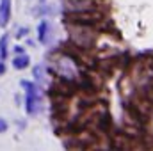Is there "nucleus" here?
Segmentation results:
<instances>
[{"label":"nucleus","instance_id":"obj_1","mask_svg":"<svg viewBox=\"0 0 153 151\" xmlns=\"http://www.w3.org/2000/svg\"><path fill=\"white\" fill-rule=\"evenodd\" d=\"M70 38H71V43L75 46L82 48V50H91V48H94L96 30H94V27L71 25L70 27Z\"/></svg>","mask_w":153,"mask_h":151},{"label":"nucleus","instance_id":"obj_2","mask_svg":"<svg viewBox=\"0 0 153 151\" xmlns=\"http://www.w3.org/2000/svg\"><path fill=\"white\" fill-rule=\"evenodd\" d=\"M66 20L73 25H84V27H94L103 20L102 13L98 9H87V11H71L68 13Z\"/></svg>","mask_w":153,"mask_h":151},{"label":"nucleus","instance_id":"obj_3","mask_svg":"<svg viewBox=\"0 0 153 151\" xmlns=\"http://www.w3.org/2000/svg\"><path fill=\"white\" fill-rule=\"evenodd\" d=\"M22 85H23L25 91H27V101H25L27 112L34 115V114L38 112V107H39V94H38V89H36V84H30V82L23 80Z\"/></svg>","mask_w":153,"mask_h":151},{"label":"nucleus","instance_id":"obj_4","mask_svg":"<svg viewBox=\"0 0 153 151\" xmlns=\"http://www.w3.org/2000/svg\"><path fill=\"white\" fill-rule=\"evenodd\" d=\"M11 18V0H0V25L5 27Z\"/></svg>","mask_w":153,"mask_h":151},{"label":"nucleus","instance_id":"obj_5","mask_svg":"<svg viewBox=\"0 0 153 151\" xmlns=\"http://www.w3.org/2000/svg\"><path fill=\"white\" fill-rule=\"evenodd\" d=\"M38 38L41 43H45L46 39H48V21H41L39 23V27H38Z\"/></svg>","mask_w":153,"mask_h":151},{"label":"nucleus","instance_id":"obj_6","mask_svg":"<svg viewBox=\"0 0 153 151\" xmlns=\"http://www.w3.org/2000/svg\"><path fill=\"white\" fill-rule=\"evenodd\" d=\"M13 66H14L16 70H23V68H27V66H29V57H27V55L14 57V61H13Z\"/></svg>","mask_w":153,"mask_h":151},{"label":"nucleus","instance_id":"obj_7","mask_svg":"<svg viewBox=\"0 0 153 151\" xmlns=\"http://www.w3.org/2000/svg\"><path fill=\"white\" fill-rule=\"evenodd\" d=\"M0 57L5 59L7 57V36L0 38Z\"/></svg>","mask_w":153,"mask_h":151},{"label":"nucleus","instance_id":"obj_8","mask_svg":"<svg viewBox=\"0 0 153 151\" xmlns=\"http://www.w3.org/2000/svg\"><path fill=\"white\" fill-rule=\"evenodd\" d=\"M7 130V123L4 119H0V132H5Z\"/></svg>","mask_w":153,"mask_h":151},{"label":"nucleus","instance_id":"obj_9","mask_svg":"<svg viewBox=\"0 0 153 151\" xmlns=\"http://www.w3.org/2000/svg\"><path fill=\"white\" fill-rule=\"evenodd\" d=\"M4 71H5V66H4V64H2V62H0V75H2V73H4Z\"/></svg>","mask_w":153,"mask_h":151}]
</instances>
